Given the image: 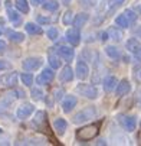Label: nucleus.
Segmentation results:
<instances>
[{
  "instance_id": "f257e3e1",
  "label": "nucleus",
  "mask_w": 141,
  "mask_h": 146,
  "mask_svg": "<svg viewBox=\"0 0 141 146\" xmlns=\"http://www.w3.org/2000/svg\"><path fill=\"white\" fill-rule=\"evenodd\" d=\"M99 127H101V121L92 123V124H87V126L81 127L76 130V139L79 142H89L92 139H95L99 133Z\"/></svg>"
},
{
  "instance_id": "f03ea898",
  "label": "nucleus",
  "mask_w": 141,
  "mask_h": 146,
  "mask_svg": "<svg viewBox=\"0 0 141 146\" xmlns=\"http://www.w3.org/2000/svg\"><path fill=\"white\" fill-rule=\"evenodd\" d=\"M96 116V109L94 106H87L84 107L81 111H78L73 117H72V121L75 124H81L84 121H88V120H92L94 117Z\"/></svg>"
},
{
  "instance_id": "7ed1b4c3",
  "label": "nucleus",
  "mask_w": 141,
  "mask_h": 146,
  "mask_svg": "<svg viewBox=\"0 0 141 146\" xmlns=\"http://www.w3.org/2000/svg\"><path fill=\"white\" fill-rule=\"evenodd\" d=\"M76 91L81 93L84 97L89 98V100H95L99 96L98 87L96 86H92V84H79V86H76Z\"/></svg>"
},
{
  "instance_id": "20e7f679",
  "label": "nucleus",
  "mask_w": 141,
  "mask_h": 146,
  "mask_svg": "<svg viewBox=\"0 0 141 146\" xmlns=\"http://www.w3.org/2000/svg\"><path fill=\"white\" fill-rule=\"evenodd\" d=\"M42 64H43V59L40 56H29L22 62V67H23L25 71L32 72V71H37L40 67H42Z\"/></svg>"
},
{
  "instance_id": "39448f33",
  "label": "nucleus",
  "mask_w": 141,
  "mask_h": 146,
  "mask_svg": "<svg viewBox=\"0 0 141 146\" xmlns=\"http://www.w3.org/2000/svg\"><path fill=\"white\" fill-rule=\"evenodd\" d=\"M118 123L127 132H134L135 127H137V117L135 116H128V114H119L118 116Z\"/></svg>"
},
{
  "instance_id": "423d86ee",
  "label": "nucleus",
  "mask_w": 141,
  "mask_h": 146,
  "mask_svg": "<svg viewBox=\"0 0 141 146\" xmlns=\"http://www.w3.org/2000/svg\"><path fill=\"white\" fill-rule=\"evenodd\" d=\"M55 78V70L50 67V68H45L42 72H40L37 77H36V84L39 86H46L49 82H52Z\"/></svg>"
},
{
  "instance_id": "0eeeda50",
  "label": "nucleus",
  "mask_w": 141,
  "mask_h": 146,
  "mask_svg": "<svg viewBox=\"0 0 141 146\" xmlns=\"http://www.w3.org/2000/svg\"><path fill=\"white\" fill-rule=\"evenodd\" d=\"M35 113V106L30 103H23L22 106L17 107V111H16V116L19 120H25L28 119L29 116H32Z\"/></svg>"
},
{
  "instance_id": "6e6552de",
  "label": "nucleus",
  "mask_w": 141,
  "mask_h": 146,
  "mask_svg": "<svg viewBox=\"0 0 141 146\" xmlns=\"http://www.w3.org/2000/svg\"><path fill=\"white\" fill-rule=\"evenodd\" d=\"M75 75H76L81 81H85V80L89 77V67H88V64H87L84 59L78 61L76 68H75Z\"/></svg>"
},
{
  "instance_id": "1a4fd4ad",
  "label": "nucleus",
  "mask_w": 141,
  "mask_h": 146,
  "mask_svg": "<svg viewBox=\"0 0 141 146\" xmlns=\"http://www.w3.org/2000/svg\"><path fill=\"white\" fill-rule=\"evenodd\" d=\"M66 40L69 42L71 46H78L81 44V32L78 28H71L66 31Z\"/></svg>"
},
{
  "instance_id": "9d476101",
  "label": "nucleus",
  "mask_w": 141,
  "mask_h": 146,
  "mask_svg": "<svg viewBox=\"0 0 141 146\" xmlns=\"http://www.w3.org/2000/svg\"><path fill=\"white\" fill-rule=\"evenodd\" d=\"M58 55L62 58L64 61L66 62H71L73 58H75V51L71 48V46H66V45H62L58 48Z\"/></svg>"
},
{
  "instance_id": "9b49d317",
  "label": "nucleus",
  "mask_w": 141,
  "mask_h": 146,
  "mask_svg": "<svg viewBox=\"0 0 141 146\" xmlns=\"http://www.w3.org/2000/svg\"><path fill=\"white\" fill-rule=\"evenodd\" d=\"M130 91H131V82L128 80H121L118 84H117V87H115V94L118 97L127 96Z\"/></svg>"
},
{
  "instance_id": "f8f14e48",
  "label": "nucleus",
  "mask_w": 141,
  "mask_h": 146,
  "mask_svg": "<svg viewBox=\"0 0 141 146\" xmlns=\"http://www.w3.org/2000/svg\"><path fill=\"white\" fill-rule=\"evenodd\" d=\"M78 104V98L75 96H66L64 97V101H62V110L65 113H71Z\"/></svg>"
},
{
  "instance_id": "ddd939ff",
  "label": "nucleus",
  "mask_w": 141,
  "mask_h": 146,
  "mask_svg": "<svg viewBox=\"0 0 141 146\" xmlns=\"http://www.w3.org/2000/svg\"><path fill=\"white\" fill-rule=\"evenodd\" d=\"M73 77H75V72L71 68V65L62 67V70H60V72H59V80L62 82H71L73 80Z\"/></svg>"
},
{
  "instance_id": "4468645a",
  "label": "nucleus",
  "mask_w": 141,
  "mask_h": 146,
  "mask_svg": "<svg viewBox=\"0 0 141 146\" xmlns=\"http://www.w3.org/2000/svg\"><path fill=\"white\" fill-rule=\"evenodd\" d=\"M66 129H68V121H66L65 119L58 117V119L53 120V130H55L59 136H62V135L66 132Z\"/></svg>"
},
{
  "instance_id": "2eb2a0df",
  "label": "nucleus",
  "mask_w": 141,
  "mask_h": 146,
  "mask_svg": "<svg viewBox=\"0 0 141 146\" xmlns=\"http://www.w3.org/2000/svg\"><path fill=\"white\" fill-rule=\"evenodd\" d=\"M89 20V15L88 13H78L75 17H73V22H72V25L75 26V28H78V29H81L82 26H85V23Z\"/></svg>"
},
{
  "instance_id": "dca6fc26",
  "label": "nucleus",
  "mask_w": 141,
  "mask_h": 146,
  "mask_svg": "<svg viewBox=\"0 0 141 146\" xmlns=\"http://www.w3.org/2000/svg\"><path fill=\"white\" fill-rule=\"evenodd\" d=\"M6 36L9 38V40H12V42H14V44H20V42L25 40V33L17 32V31H12V29L6 31Z\"/></svg>"
},
{
  "instance_id": "f3484780",
  "label": "nucleus",
  "mask_w": 141,
  "mask_h": 146,
  "mask_svg": "<svg viewBox=\"0 0 141 146\" xmlns=\"http://www.w3.org/2000/svg\"><path fill=\"white\" fill-rule=\"evenodd\" d=\"M118 84V80L115 75H108L104 78V82H102V86H104V90L108 93V91H112Z\"/></svg>"
},
{
  "instance_id": "a211bd4d",
  "label": "nucleus",
  "mask_w": 141,
  "mask_h": 146,
  "mask_svg": "<svg viewBox=\"0 0 141 146\" xmlns=\"http://www.w3.org/2000/svg\"><path fill=\"white\" fill-rule=\"evenodd\" d=\"M2 80H3V84H5V86H7V87H14V86L17 84V81H19V75H17L16 72H9V74H6Z\"/></svg>"
},
{
  "instance_id": "6ab92c4d",
  "label": "nucleus",
  "mask_w": 141,
  "mask_h": 146,
  "mask_svg": "<svg viewBox=\"0 0 141 146\" xmlns=\"http://www.w3.org/2000/svg\"><path fill=\"white\" fill-rule=\"evenodd\" d=\"M25 31H26L29 35H42V33H43V29L40 28V25H36V23H33V22L25 23Z\"/></svg>"
},
{
  "instance_id": "aec40b11",
  "label": "nucleus",
  "mask_w": 141,
  "mask_h": 146,
  "mask_svg": "<svg viewBox=\"0 0 141 146\" xmlns=\"http://www.w3.org/2000/svg\"><path fill=\"white\" fill-rule=\"evenodd\" d=\"M130 25H131V23H130L128 17L125 16V13H121V15H118V16L115 17V26H118V28H121V29H127Z\"/></svg>"
},
{
  "instance_id": "412c9836",
  "label": "nucleus",
  "mask_w": 141,
  "mask_h": 146,
  "mask_svg": "<svg viewBox=\"0 0 141 146\" xmlns=\"http://www.w3.org/2000/svg\"><path fill=\"white\" fill-rule=\"evenodd\" d=\"M45 121H46V111L45 110H37L33 114V124H36V126H43Z\"/></svg>"
},
{
  "instance_id": "4be33fe9",
  "label": "nucleus",
  "mask_w": 141,
  "mask_h": 146,
  "mask_svg": "<svg viewBox=\"0 0 141 146\" xmlns=\"http://www.w3.org/2000/svg\"><path fill=\"white\" fill-rule=\"evenodd\" d=\"M140 46H141V44H140V40H138L137 38H130L127 42H125L127 51H128V52H132V54H135Z\"/></svg>"
},
{
  "instance_id": "5701e85b",
  "label": "nucleus",
  "mask_w": 141,
  "mask_h": 146,
  "mask_svg": "<svg viewBox=\"0 0 141 146\" xmlns=\"http://www.w3.org/2000/svg\"><path fill=\"white\" fill-rule=\"evenodd\" d=\"M14 6H16L17 12L25 13V15L29 13V10H30V6H29L28 0H14Z\"/></svg>"
},
{
  "instance_id": "b1692460",
  "label": "nucleus",
  "mask_w": 141,
  "mask_h": 146,
  "mask_svg": "<svg viewBox=\"0 0 141 146\" xmlns=\"http://www.w3.org/2000/svg\"><path fill=\"white\" fill-rule=\"evenodd\" d=\"M48 62H49V65H50L53 70H58V68L62 67V58H60L59 55L50 54V55L48 56Z\"/></svg>"
},
{
  "instance_id": "393cba45",
  "label": "nucleus",
  "mask_w": 141,
  "mask_h": 146,
  "mask_svg": "<svg viewBox=\"0 0 141 146\" xmlns=\"http://www.w3.org/2000/svg\"><path fill=\"white\" fill-rule=\"evenodd\" d=\"M105 54L111 58V59H119L121 56V52H119V49L117 48V46H112V45H110V46H105Z\"/></svg>"
},
{
  "instance_id": "a878e982",
  "label": "nucleus",
  "mask_w": 141,
  "mask_h": 146,
  "mask_svg": "<svg viewBox=\"0 0 141 146\" xmlns=\"http://www.w3.org/2000/svg\"><path fill=\"white\" fill-rule=\"evenodd\" d=\"M108 35H110L111 39L117 40V42H119V40L123 39V31L118 29V26H117V28H115V26H111V28L108 29Z\"/></svg>"
},
{
  "instance_id": "bb28decb",
  "label": "nucleus",
  "mask_w": 141,
  "mask_h": 146,
  "mask_svg": "<svg viewBox=\"0 0 141 146\" xmlns=\"http://www.w3.org/2000/svg\"><path fill=\"white\" fill-rule=\"evenodd\" d=\"M42 6L46 12H56L59 9V2L58 0H45V3Z\"/></svg>"
},
{
  "instance_id": "cd10ccee",
  "label": "nucleus",
  "mask_w": 141,
  "mask_h": 146,
  "mask_svg": "<svg viewBox=\"0 0 141 146\" xmlns=\"http://www.w3.org/2000/svg\"><path fill=\"white\" fill-rule=\"evenodd\" d=\"M20 81H22V84H23L25 87H32L33 81H35V77L28 71V72H23L22 75H20Z\"/></svg>"
},
{
  "instance_id": "c85d7f7f",
  "label": "nucleus",
  "mask_w": 141,
  "mask_h": 146,
  "mask_svg": "<svg viewBox=\"0 0 141 146\" xmlns=\"http://www.w3.org/2000/svg\"><path fill=\"white\" fill-rule=\"evenodd\" d=\"M7 16H9V20H10L12 23H14V25L20 23V15H19L16 10H12V9H10L9 2H7Z\"/></svg>"
},
{
  "instance_id": "c756f323",
  "label": "nucleus",
  "mask_w": 141,
  "mask_h": 146,
  "mask_svg": "<svg viewBox=\"0 0 141 146\" xmlns=\"http://www.w3.org/2000/svg\"><path fill=\"white\" fill-rule=\"evenodd\" d=\"M72 22H73V13H72V10H66L62 16V23L65 26H69Z\"/></svg>"
},
{
  "instance_id": "7c9ffc66",
  "label": "nucleus",
  "mask_w": 141,
  "mask_h": 146,
  "mask_svg": "<svg viewBox=\"0 0 141 146\" xmlns=\"http://www.w3.org/2000/svg\"><path fill=\"white\" fill-rule=\"evenodd\" d=\"M30 96H32V98H33V100L40 101V100L43 98V91L40 90L39 87H36V88H32V90H30Z\"/></svg>"
},
{
  "instance_id": "2f4dec72",
  "label": "nucleus",
  "mask_w": 141,
  "mask_h": 146,
  "mask_svg": "<svg viewBox=\"0 0 141 146\" xmlns=\"http://www.w3.org/2000/svg\"><path fill=\"white\" fill-rule=\"evenodd\" d=\"M46 36H48L50 40H56V39L59 38V32H58L56 28H49L48 32H46Z\"/></svg>"
},
{
  "instance_id": "473e14b6",
  "label": "nucleus",
  "mask_w": 141,
  "mask_h": 146,
  "mask_svg": "<svg viewBox=\"0 0 141 146\" xmlns=\"http://www.w3.org/2000/svg\"><path fill=\"white\" fill-rule=\"evenodd\" d=\"M64 96H65V91L62 88H55L53 90V98H55V101L64 100Z\"/></svg>"
},
{
  "instance_id": "72a5a7b5",
  "label": "nucleus",
  "mask_w": 141,
  "mask_h": 146,
  "mask_svg": "<svg viewBox=\"0 0 141 146\" xmlns=\"http://www.w3.org/2000/svg\"><path fill=\"white\" fill-rule=\"evenodd\" d=\"M124 13H125V16L128 17L130 23H135V20H137V15H135V12H134L132 9H127Z\"/></svg>"
},
{
  "instance_id": "f704fd0d",
  "label": "nucleus",
  "mask_w": 141,
  "mask_h": 146,
  "mask_svg": "<svg viewBox=\"0 0 141 146\" xmlns=\"http://www.w3.org/2000/svg\"><path fill=\"white\" fill-rule=\"evenodd\" d=\"M36 22H37L39 25H49V23H50V19H49V17H45V16H42V15H39V16L36 17Z\"/></svg>"
},
{
  "instance_id": "c9c22d12",
  "label": "nucleus",
  "mask_w": 141,
  "mask_h": 146,
  "mask_svg": "<svg viewBox=\"0 0 141 146\" xmlns=\"http://www.w3.org/2000/svg\"><path fill=\"white\" fill-rule=\"evenodd\" d=\"M108 2H110V6L117 7V6H119V5H123L124 0H108Z\"/></svg>"
},
{
  "instance_id": "e433bc0d",
  "label": "nucleus",
  "mask_w": 141,
  "mask_h": 146,
  "mask_svg": "<svg viewBox=\"0 0 141 146\" xmlns=\"http://www.w3.org/2000/svg\"><path fill=\"white\" fill-rule=\"evenodd\" d=\"M7 68H10L9 62H6V61H3V59H0V71H3V70H7Z\"/></svg>"
},
{
  "instance_id": "4c0bfd02",
  "label": "nucleus",
  "mask_w": 141,
  "mask_h": 146,
  "mask_svg": "<svg viewBox=\"0 0 141 146\" xmlns=\"http://www.w3.org/2000/svg\"><path fill=\"white\" fill-rule=\"evenodd\" d=\"M135 101L141 106V88H138V90H137V93H135Z\"/></svg>"
},
{
  "instance_id": "58836bf2",
  "label": "nucleus",
  "mask_w": 141,
  "mask_h": 146,
  "mask_svg": "<svg viewBox=\"0 0 141 146\" xmlns=\"http://www.w3.org/2000/svg\"><path fill=\"white\" fill-rule=\"evenodd\" d=\"M107 39H110V35H108V31L107 32H101V40L102 42H105Z\"/></svg>"
},
{
  "instance_id": "ea45409f",
  "label": "nucleus",
  "mask_w": 141,
  "mask_h": 146,
  "mask_svg": "<svg viewBox=\"0 0 141 146\" xmlns=\"http://www.w3.org/2000/svg\"><path fill=\"white\" fill-rule=\"evenodd\" d=\"M134 56H135V59H137V61H141V46L137 49V52L134 54Z\"/></svg>"
},
{
  "instance_id": "a19ab883",
  "label": "nucleus",
  "mask_w": 141,
  "mask_h": 146,
  "mask_svg": "<svg viewBox=\"0 0 141 146\" xmlns=\"http://www.w3.org/2000/svg\"><path fill=\"white\" fill-rule=\"evenodd\" d=\"M32 3H33L35 6H39V5H43L45 0H32Z\"/></svg>"
},
{
  "instance_id": "79ce46f5",
  "label": "nucleus",
  "mask_w": 141,
  "mask_h": 146,
  "mask_svg": "<svg viewBox=\"0 0 141 146\" xmlns=\"http://www.w3.org/2000/svg\"><path fill=\"white\" fill-rule=\"evenodd\" d=\"M5 49H6V42L5 40H0V52L5 51Z\"/></svg>"
},
{
  "instance_id": "37998d69",
  "label": "nucleus",
  "mask_w": 141,
  "mask_h": 146,
  "mask_svg": "<svg viewBox=\"0 0 141 146\" xmlns=\"http://www.w3.org/2000/svg\"><path fill=\"white\" fill-rule=\"evenodd\" d=\"M98 145H107L105 140H98Z\"/></svg>"
},
{
  "instance_id": "c03bdc74",
  "label": "nucleus",
  "mask_w": 141,
  "mask_h": 146,
  "mask_svg": "<svg viewBox=\"0 0 141 146\" xmlns=\"http://www.w3.org/2000/svg\"><path fill=\"white\" fill-rule=\"evenodd\" d=\"M135 33H137V35H140V33H141V28H138V29L135 31Z\"/></svg>"
},
{
  "instance_id": "a18cd8bd",
  "label": "nucleus",
  "mask_w": 141,
  "mask_h": 146,
  "mask_svg": "<svg viewBox=\"0 0 141 146\" xmlns=\"http://www.w3.org/2000/svg\"><path fill=\"white\" fill-rule=\"evenodd\" d=\"M138 77H140V78H141V70H140V71H138Z\"/></svg>"
},
{
  "instance_id": "49530a36",
  "label": "nucleus",
  "mask_w": 141,
  "mask_h": 146,
  "mask_svg": "<svg viewBox=\"0 0 141 146\" xmlns=\"http://www.w3.org/2000/svg\"><path fill=\"white\" fill-rule=\"evenodd\" d=\"M0 35H2V29H0Z\"/></svg>"
}]
</instances>
